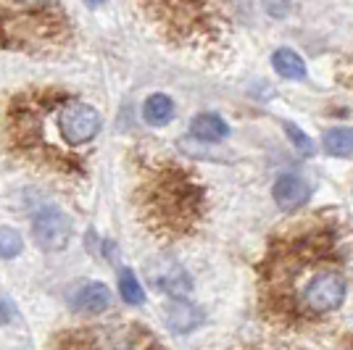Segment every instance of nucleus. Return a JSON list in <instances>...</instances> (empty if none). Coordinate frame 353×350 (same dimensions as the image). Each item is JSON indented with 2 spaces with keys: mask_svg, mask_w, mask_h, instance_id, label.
Instances as JSON below:
<instances>
[{
  "mask_svg": "<svg viewBox=\"0 0 353 350\" xmlns=\"http://www.w3.org/2000/svg\"><path fill=\"white\" fill-rule=\"evenodd\" d=\"M98 132L101 114L56 88L16 92L3 121V140L11 156L61 190L88 182V150Z\"/></svg>",
  "mask_w": 353,
  "mask_h": 350,
  "instance_id": "obj_2",
  "label": "nucleus"
},
{
  "mask_svg": "<svg viewBox=\"0 0 353 350\" xmlns=\"http://www.w3.org/2000/svg\"><path fill=\"white\" fill-rule=\"evenodd\" d=\"M11 316H14V308L8 306V303H3V300H0V324L11 321Z\"/></svg>",
  "mask_w": 353,
  "mask_h": 350,
  "instance_id": "obj_19",
  "label": "nucleus"
},
{
  "mask_svg": "<svg viewBox=\"0 0 353 350\" xmlns=\"http://www.w3.org/2000/svg\"><path fill=\"white\" fill-rule=\"evenodd\" d=\"M72 306L85 313H101L111 306V290L103 282H85L82 287L74 290Z\"/></svg>",
  "mask_w": 353,
  "mask_h": 350,
  "instance_id": "obj_10",
  "label": "nucleus"
},
{
  "mask_svg": "<svg viewBox=\"0 0 353 350\" xmlns=\"http://www.w3.org/2000/svg\"><path fill=\"white\" fill-rule=\"evenodd\" d=\"M324 150L335 158H351L353 156V130L351 127H335L324 132Z\"/></svg>",
  "mask_w": 353,
  "mask_h": 350,
  "instance_id": "obj_13",
  "label": "nucleus"
},
{
  "mask_svg": "<svg viewBox=\"0 0 353 350\" xmlns=\"http://www.w3.org/2000/svg\"><path fill=\"white\" fill-rule=\"evenodd\" d=\"M132 205L145 232L156 240H182L206 219L208 190L192 166L143 150L134 158Z\"/></svg>",
  "mask_w": 353,
  "mask_h": 350,
  "instance_id": "obj_3",
  "label": "nucleus"
},
{
  "mask_svg": "<svg viewBox=\"0 0 353 350\" xmlns=\"http://www.w3.org/2000/svg\"><path fill=\"white\" fill-rule=\"evenodd\" d=\"M353 232L338 211L285 224L256 266L259 313L277 329H309L335 316L348 295Z\"/></svg>",
  "mask_w": 353,
  "mask_h": 350,
  "instance_id": "obj_1",
  "label": "nucleus"
},
{
  "mask_svg": "<svg viewBox=\"0 0 353 350\" xmlns=\"http://www.w3.org/2000/svg\"><path fill=\"white\" fill-rule=\"evenodd\" d=\"M143 116H145L148 124H156V127H161L166 124L169 119L174 116V103L169 95H161V92H156V95H150L143 105Z\"/></svg>",
  "mask_w": 353,
  "mask_h": 350,
  "instance_id": "obj_14",
  "label": "nucleus"
},
{
  "mask_svg": "<svg viewBox=\"0 0 353 350\" xmlns=\"http://www.w3.org/2000/svg\"><path fill=\"white\" fill-rule=\"evenodd\" d=\"M343 82H345L348 88H353V63L348 66V69H345V72H343Z\"/></svg>",
  "mask_w": 353,
  "mask_h": 350,
  "instance_id": "obj_20",
  "label": "nucleus"
},
{
  "mask_svg": "<svg viewBox=\"0 0 353 350\" xmlns=\"http://www.w3.org/2000/svg\"><path fill=\"white\" fill-rule=\"evenodd\" d=\"M272 66H274V72L285 76V79H303L306 76V63L303 59L290 50V48H280V50H274V56H272Z\"/></svg>",
  "mask_w": 353,
  "mask_h": 350,
  "instance_id": "obj_12",
  "label": "nucleus"
},
{
  "mask_svg": "<svg viewBox=\"0 0 353 350\" xmlns=\"http://www.w3.org/2000/svg\"><path fill=\"white\" fill-rule=\"evenodd\" d=\"M285 132H288V137H290V143L295 145V150L298 153H303V156H314V143H311V137L306 134L303 130H298L295 124H290V121H285Z\"/></svg>",
  "mask_w": 353,
  "mask_h": 350,
  "instance_id": "obj_17",
  "label": "nucleus"
},
{
  "mask_svg": "<svg viewBox=\"0 0 353 350\" xmlns=\"http://www.w3.org/2000/svg\"><path fill=\"white\" fill-rule=\"evenodd\" d=\"M85 3H88V6H92V8H98V6H103L105 0H85Z\"/></svg>",
  "mask_w": 353,
  "mask_h": 350,
  "instance_id": "obj_21",
  "label": "nucleus"
},
{
  "mask_svg": "<svg viewBox=\"0 0 353 350\" xmlns=\"http://www.w3.org/2000/svg\"><path fill=\"white\" fill-rule=\"evenodd\" d=\"M32 234H34V243L43 250H63L69 245V237H72V221L69 216H63L59 208H48L43 211L37 219H34V227H32Z\"/></svg>",
  "mask_w": 353,
  "mask_h": 350,
  "instance_id": "obj_7",
  "label": "nucleus"
},
{
  "mask_svg": "<svg viewBox=\"0 0 353 350\" xmlns=\"http://www.w3.org/2000/svg\"><path fill=\"white\" fill-rule=\"evenodd\" d=\"M148 285L156 287L159 292H166L172 298H185L192 290L190 274L182 269V263H176L169 256H156L145 266Z\"/></svg>",
  "mask_w": 353,
  "mask_h": 350,
  "instance_id": "obj_6",
  "label": "nucleus"
},
{
  "mask_svg": "<svg viewBox=\"0 0 353 350\" xmlns=\"http://www.w3.org/2000/svg\"><path fill=\"white\" fill-rule=\"evenodd\" d=\"M288 8V0H266V11L274 16H282Z\"/></svg>",
  "mask_w": 353,
  "mask_h": 350,
  "instance_id": "obj_18",
  "label": "nucleus"
},
{
  "mask_svg": "<svg viewBox=\"0 0 353 350\" xmlns=\"http://www.w3.org/2000/svg\"><path fill=\"white\" fill-rule=\"evenodd\" d=\"M311 198V187L303 176L298 174H282L274 182V203L282 211H298L301 205H306Z\"/></svg>",
  "mask_w": 353,
  "mask_h": 350,
  "instance_id": "obj_8",
  "label": "nucleus"
},
{
  "mask_svg": "<svg viewBox=\"0 0 353 350\" xmlns=\"http://www.w3.org/2000/svg\"><path fill=\"white\" fill-rule=\"evenodd\" d=\"M153 30L174 48L214 56L232 34V0H134Z\"/></svg>",
  "mask_w": 353,
  "mask_h": 350,
  "instance_id": "obj_4",
  "label": "nucleus"
},
{
  "mask_svg": "<svg viewBox=\"0 0 353 350\" xmlns=\"http://www.w3.org/2000/svg\"><path fill=\"white\" fill-rule=\"evenodd\" d=\"M24 248V240L21 234L11 229V227H3L0 229V258H16Z\"/></svg>",
  "mask_w": 353,
  "mask_h": 350,
  "instance_id": "obj_16",
  "label": "nucleus"
},
{
  "mask_svg": "<svg viewBox=\"0 0 353 350\" xmlns=\"http://www.w3.org/2000/svg\"><path fill=\"white\" fill-rule=\"evenodd\" d=\"M163 311H166L163 319H166V324H169V329L176 332V335H188V332L198 329V327L206 321V316H203L201 308L188 303V300H182V298H174Z\"/></svg>",
  "mask_w": 353,
  "mask_h": 350,
  "instance_id": "obj_9",
  "label": "nucleus"
},
{
  "mask_svg": "<svg viewBox=\"0 0 353 350\" xmlns=\"http://www.w3.org/2000/svg\"><path fill=\"white\" fill-rule=\"evenodd\" d=\"M119 290H121L124 303H130V306H143L145 303V290L140 287L132 269H121L119 271Z\"/></svg>",
  "mask_w": 353,
  "mask_h": 350,
  "instance_id": "obj_15",
  "label": "nucleus"
},
{
  "mask_svg": "<svg viewBox=\"0 0 353 350\" xmlns=\"http://www.w3.org/2000/svg\"><path fill=\"white\" fill-rule=\"evenodd\" d=\"M74 30L61 0H0V45L30 56L61 53Z\"/></svg>",
  "mask_w": 353,
  "mask_h": 350,
  "instance_id": "obj_5",
  "label": "nucleus"
},
{
  "mask_svg": "<svg viewBox=\"0 0 353 350\" xmlns=\"http://www.w3.org/2000/svg\"><path fill=\"white\" fill-rule=\"evenodd\" d=\"M190 134L195 140H203V143H219L224 137H230V127L216 114H201L190 124Z\"/></svg>",
  "mask_w": 353,
  "mask_h": 350,
  "instance_id": "obj_11",
  "label": "nucleus"
}]
</instances>
